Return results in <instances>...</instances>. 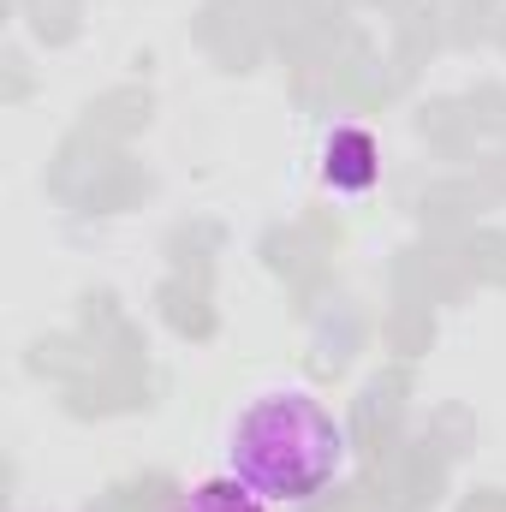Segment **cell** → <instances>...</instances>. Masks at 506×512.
I'll list each match as a JSON object with an SVG mask.
<instances>
[{
  "label": "cell",
  "instance_id": "obj_1",
  "mask_svg": "<svg viewBox=\"0 0 506 512\" xmlns=\"http://www.w3.org/2000/svg\"><path fill=\"white\" fill-rule=\"evenodd\" d=\"M346 465V429L340 417L310 399L304 387L256 393L227 429V471L251 483L262 501H316Z\"/></svg>",
  "mask_w": 506,
  "mask_h": 512
},
{
  "label": "cell",
  "instance_id": "obj_2",
  "mask_svg": "<svg viewBox=\"0 0 506 512\" xmlns=\"http://www.w3.org/2000/svg\"><path fill=\"white\" fill-rule=\"evenodd\" d=\"M381 179V143L376 131L364 126H334L322 137V185L328 191H346V197H358V191H370Z\"/></svg>",
  "mask_w": 506,
  "mask_h": 512
},
{
  "label": "cell",
  "instance_id": "obj_3",
  "mask_svg": "<svg viewBox=\"0 0 506 512\" xmlns=\"http://www.w3.org/2000/svg\"><path fill=\"white\" fill-rule=\"evenodd\" d=\"M173 512H268V501L256 495L251 483H239V477L227 471V477L197 483V489H191V495H185Z\"/></svg>",
  "mask_w": 506,
  "mask_h": 512
}]
</instances>
